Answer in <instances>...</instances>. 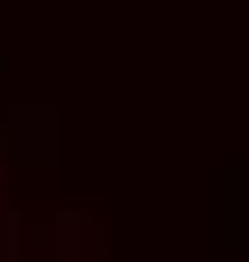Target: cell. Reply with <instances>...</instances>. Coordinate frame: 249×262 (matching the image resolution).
I'll use <instances>...</instances> for the list:
<instances>
[{
    "mask_svg": "<svg viewBox=\"0 0 249 262\" xmlns=\"http://www.w3.org/2000/svg\"><path fill=\"white\" fill-rule=\"evenodd\" d=\"M86 229H92L86 210H59V216H53V236H59V256H66V262L86 256Z\"/></svg>",
    "mask_w": 249,
    "mask_h": 262,
    "instance_id": "6da1fadb",
    "label": "cell"
},
{
    "mask_svg": "<svg viewBox=\"0 0 249 262\" xmlns=\"http://www.w3.org/2000/svg\"><path fill=\"white\" fill-rule=\"evenodd\" d=\"M0 249H7V262L27 256V216H20V210H7V236H0Z\"/></svg>",
    "mask_w": 249,
    "mask_h": 262,
    "instance_id": "7a4b0ae2",
    "label": "cell"
}]
</instances>
